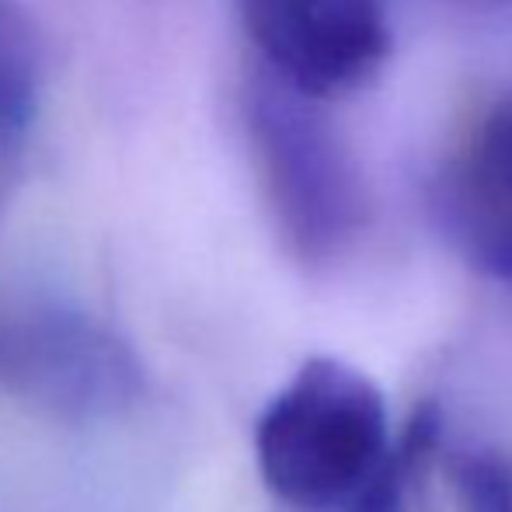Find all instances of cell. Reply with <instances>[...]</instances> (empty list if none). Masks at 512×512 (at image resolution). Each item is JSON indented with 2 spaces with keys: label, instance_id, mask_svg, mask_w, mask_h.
<instances>
[{
  "label": "cell",
  "instance_id": "7a4b0ae2",
  "mask_svg": "<svg viewBox=\"0 0 512 512\" xmlns=\"http://www.w3.org/2000/svg\"><path fill=\"white\" fill-rule=\"evenodd\" d=\"M241 112L286 248L304 265H328L363 223V192L342 140L310 98L293 95L269 74L244 88Z\"/></svg>",
  "mask_w": 512,
  "mask_h": 512
},
{
  "label": "cell",
  "instance_id": "52a82bcc",
  "mask_svg": "<svg viewBox=\"0 0 512 512\" xmlns=\"http://www.w3.org/2000/svg\"><path fill=\"white\" fill-rule=\"evenodd\" d=\"M460 512H512V467L495 453H457L446 460Z\"/></svg>",
  "mask_w": 512,
  "mask_h": 512
},
{
  "label": "cell",
  "instance_id": "5b68a950",
  "mask_svg": "<svg viewBox=\"0 0 512 512\" xmlns=\"http://www.w3.org/2000/svg\"><path fill=\"white\" fill-rule=\"evenodd\" d=\"M436 453L439 415L436 408H418L398 443H391L377 474L356 492L349 512H425Z\"/></svg>",
  "mask_w": 512,
  "mask_h": 512
},
{
  "label": "cell",
  "instance_id": "3957f363",
  "mask_svg": "<svg viewBox=\"0 0 512 512\" xmlns=\"http://www.w3.org/2000/svg\"><path fill=\"white\" fill-rule=\"evenodd\" d=\"M265 74L300 98H335L391 53L380 0H234Z\"/></svg>",
  "mask_w": 512,
  "mask_h": 512
},
{
  "label": "cell",
  "instance_id": "ba28073f",
  "mask_svg": "<svg viewBox=\"0 0 512 512\" xmlns=\"http://www.w3.org/2000/svg\"><path fill=\"white\" fill-rule=\"evenodd\" d=\"M464 244L481 269L492 272L495 279H502V283L512 286V227L485 230V234L467 237Z\"/></svg>",
  "mask_w": 512,
  "mask_h": 512
},
{
  "label": "cell",
  "instance_id": "277c9868",
  "mask_svg": "<svg viewBox=\"0 0 512 512\" xmlns=\"http://www.w3.org/2000/svg\"><path fill=\"white\" fill-rule=\"evenodd\" d=\"M464 199L453 203L460 237L512 227V102L499 105L481 126L464 175Z\"/></svg>",
  "mask_w": 512,
  "mask_h": 512
},
{
  "label": "cell",
  "instance_id": "6da1fadb",
  "mask_svg": "<svg viewBox=\"0 0 512 512\" xmlns=\"http://www.w3.org/2000/svg\"><path fill=\"white\" fill-rule=\"evenodd\" d=\"M391 450L387 405L363 370L314 356L265 405L255 460L265 488L293 509L352 502Z\"/></svg>",
  "mask_w": 512,
  "mask_h": 512
},
{
  "label": "cell",
  "instance_id": "8992f818",
  "mask_svg": "<svg viewBox=\"0 0 512 512\" xmlns=\"http://www.w3.org/2000/svg\"><path fill=\"white\" fill-rule=\"evenodd\" d=\"M39 84L42 60L32 25L14 0H0V150L25 140L39 108Z\"/></svg>",
  "mask_w": 512,
  "mask_h": 512
}]
</instances>
